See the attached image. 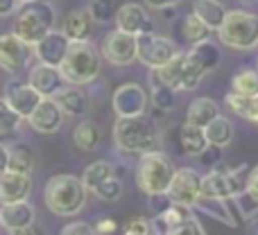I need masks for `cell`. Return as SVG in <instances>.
Segmentation results:
<instances>
[{
  "instance_id": "1",
  "label": "cell",
  "mask_w": 258,
  "mask_h": 235,
  "mask_svg": "<svg viewBox=\"0 0 258 235\" xmlns=\"http://www.w3.org/2000/svg\"><path fill=\"white\" fill-rule=\"evenodd\" d=\"M43 201L45 208L57 217H75L77 213L86 208L89 190L82 183V179L73 177V174H57L45 183Z\"/></svg>"
},
{
  "instance_id": "2",
  "label": "cell",
  "mask_w": 258,
  "mask_h": 235,
  "mask_svg": "<svg viewBox=\"0 0 258 235\" xmlns=\"http://www.w3.org/2000/svg\"><path fill=\"white\" fill-rule=\"evenodd\" d=\"M113 145L127 156H143L161 147V138L154 124L145 116L118 118L113 124Z\"/></svg>"
},
{
  "instance_id": "3",
  "label": "cell",
  "mask_w": 258,
  "mask_h": 235,
  "mask_svg": "<svg viewBox=\"0 0 258 235\" xmlns=\"http://www.w3.org/2000/svg\"><path fill=\"white\" fill-rule=\"evenodd\" d=\"M59 70H61L66 84H91L98 80L100 70H102V54L91 41H71Z\"/></svg>"
},
{
  "instance_id": "4",
  "label": "cell",
  "mask_w": 258,
  "mask_h": 235,
  "mask_svg": "<svg viewBox=\"0 0 258 235\" xmlns=\"http://www.w3.org/2000/svg\"><path fill=\"white\" fill-rule=\"evenodd\" d=\"M206 72L209 70L190 52H177L168 63L154 68L150 72V80L161 82L174 91H195L206 77Z\"/></svg>"
},
{
  "instance_id": "5",
  "label": "cell",
  "mask_w": 258,
  "mask_h": 235,
  "mask_svg": "<svg viewBox=\"0 0 258 235\" xmlns=\"http://www.w3.org/2000/svg\"><path fill=\"white\" fill-rule=\"evenodd\" d=\"M54 21L57 16H54L52 5L43 3V0H30V3H23L18 12L14 14L12 32L30 45H34L50 30H54Z\"/></svg>"
},
{
  "instance_id": "6",
  "label": "cell",
  "mask_w": 258,
  "mask_h": 235,
  "mask_svg": "<svg viewBox=\"0 0 258 235\" xmlns=\"http://www.w3.org/2000/svg\"><path fill=\"white\" fill-rule=\"evenodd\" d=\"M174 165L168 159V154L161 149L147 151L141 156L136 168V186L145 197L165 195L174 177Z\"/></svg>"
},
{
  "instance_id": "7",
  "label": "cell",
  "mask_w": 258,
  "mask_h": 235,
  "mask_svg": "<svg viewBox=\"0 0 258 235\" xmlns=\"http://www.w3.org/2000/svg\"><path fill=\"white\" fill-rule=\"evenodd\" d=\"M215 34L220 43L231 50H254L258 45V14L245 12V9H231L227 12Z\"/></svg>"
},
{
  "instance_id": "8",
  "label": "cell",
  "mask_w": 258,
  "mask_h": 235,
  "mask_svg": "<svg viewBox=\"0 0 258 235\" xmlns=\"http://www.w3.org/2000/svg\"><path fill=\"white\" fill-rule=\"evenodd\" d=\"M249 170H251V165H240V168H213L209 174L202 177L200 197L233 199L238 192H242L247 188Z\"/></svg>"
},
{
  "instance_id": "9",
  "label": "cell",
  "mask_w": 258,
  "mask_h": 235,
  "mask_svg": "<svg viewBox=\"0 0 258 235\" xmlns=\"http://www.w3.org/2000/svg\"><path fill=\"white\" fill-rule=\"evenodd\" d=\"M32 57H34V48L14 32L9 34H0V70L7 75L16 77L30 66Z\"/></svg>"
},
{
  "instance_id": "10",
  "label": "cell",
  "mask_w": 258,
  "mask_h": 235,
  "mask_svg": "<svg viewBox=\"0 0 258 235\" xmlns=\"http://www.w3.org/2000/svg\"><path fill=\"white\" fill-rule=\"evenodd\" d=\"M98 50L104 61H109L111 66H129V63H134L138 59L136 36L129 34V32L118 30V27L113 32L104 34Z\"/></svg>"
},
{
  "instance_id": "11",
  "label": "cell",
  "mask_w": 258,
  "mask_h": 235,
  "mask_svg": "<svg viewBox=\"0 0 258 235\" xmlns=\"http://www.w3.org/2000/svg\"><path fill=\"white\" fill-rule=\"evenodd\" d=\"M136 45H138V61L145 68H150V70L161 68L163 63H168L170 59L179 52L172 39L161 36V34H156V32L136 36Z\"/></svg>"
},
{
  "instance_id": "12",
  "label": "cell",
  "mask_w": 258,
  "mask_h": 235,
  "mask_svg": "<svg viewBox=\"0 0 258 235\" xmlns=\"http://www.w3.org/2000/svg\"><path fill=\"white\" fill-rule=\"evenodd\" d=\"M147 91L136 82L120 84L111 95V109L118 118L145 116L147 111Z\"/></svg>"
},
{
  "instance_id": "13",
  "label": "cell",
  "mask_w": 258,
  "mask_h": 235,
  "mask_svg": "<svg viewBox=\"0 0 258 235\" xmlns=\"http://www.w3.org/2000/svg\"><path fill=\"white\" fill-rule=\"evenodd\" d=\"M200 186H202V174L195 168H177L172 183L168 188V197L174 204H183L192 208L195 201L200 199Z\"/></svg>"
},
{
  "instance_id": "14",
  "label": "cell",
  "mask_w": 258,
  "mask_h": 235,
  "mask_svg": "<svg viewBox=\"0 0 258 235\" xmlns=\"http://www.w3.org/2000/svg\"><path fill=\"white\" fill-rule=\"evenodd\" d=\"M116 27L122 32H129L134 36H141V34H152L156 30L154 25V18L150 16L145 5L141 3H125L122 7H118L116 12Z\"/></svg>"
},
{
  "instance_id": "15",
  "label": "cell",
  "mask_w": 258,
  "mask_h": 235,
  "mask_svg": "<svg viewBox=\"0 0 258 235\" xmlns=\"http://www.w3.org/2000/svg\"><path fill=\"white\" fill-rule=\"evenodd\" d=\"M5 100L12 104V109L18 113L23 120L30 118V113L39 107V102L43 100V95L30 84V82H21L14 77L12 82L5 84Z\"/></svg>"
},
{
  "instance_id": "16",
  "label": "cell",
  "mask_w": 258,
  "mask_h": 235,
  "mask_svg": "<svg viewBox=\"0 0 258 235\" xmlns=\"http://www.w3.org/2000/svg\"><path fill=\"white\" fill-rule=\"evenodd\" d=\"M27 122H30V127L34 129V131L43 133V136H52V133H57L59 129L63 127L66 113L61 111V107H59L52 98H43L39 102V107L30 113Z\"/></svg>"
},
{
  "instance_id": "17",
  "label": "cell",
  "mask_w": 258,
  "mask_h": 235,
  "mask_svg": "<svg viewBox=\"0 0 258 235\" xmlns=\"http://www.w3.org/2000/svg\"><path fill=\"white\" fill-rule=\"evenodd\" d=\"M68 45H71V39H68L61 30H50L48 34H45L41 41H36L32 48H34L36 61L59 68L63 61V57H66V52H68Z\"/></svg>"
},
{
  "instance_id": "18",
  "label": "cell",
  "mask_w": 258,
  "mask_h": 235,
  "mask_svg": "<svg viewBox=\"0 0 258 235\" xmlns=\"http://www.w3.org/2000/svg\"><path fill=\"white\" fill-rule=\"evenodd\" d=\"M27 82H30L43 98H52V95L66 84L61 77V70H59L57 66H48V63H41V61H36L34 66L30 68Z\"/></svg>"
},
{
  "instance_id": "19",
  "label": "cell",
  "mask_w": 258,
  "mask_h": 235,
  "mask_svg": "<svg viewBox=\"0 0 258 235\" xmlns=\"http://www.w3.org/2000/svg\"><path fill=\"white\" fill-rule=\"evenodd\" d=\"M32 192V177L21 172H7L0 174V204H14V201L27 199Z\"/></svg>"
},
{
  "instance_id": "20",
  "label": "cell",
  "mask_w": 258,
  "mask_h": 235,
  "mask_svg": "<svg viewBox=\"0 0 258 235\" xmlns=\"http://www.w3.org/2000/svg\"><path fill=\"white\" fill-rule=\"evenodd\" d=\"M177 142L179 149L183 156H190V159H200L206 149H209V138L204 133V127H197V124L183 122L177 129Z\"/></svg>"
},
{
  "instance_id": "21",
  "label": "cell",
  "mask_w": 258,
  "mask_h": 235,
  "mask_svg": "<svg viewBox=\"0 0 258 235\" xmlns=\"http://www.w3.org/2000/svg\"><path fill=\"white\" fill-rule=\"evenodd\" d=\"M34 219H36V210L27 199L14 201V204H0V222H3V228L7 233L27 226Z\"/></svg>"
},
{
  "instance_id": "22",
  "label": "cell",
  "mask_w": 258,
  "mask_h": 235,
  "mask_svg": "<svg viewBox=\"0 0 258 235\" xmlns=\"http://www.w3.org/2000/svg\"><path fill=\"white\" fill-rule=\"evenodd\" d=\"M52 100L61 107V111L66 116H73V118H80V116H86L89 113V98L86 93L75 84H63L57 93L52 95Z\"/></svg>"
},
{
  "instance_id": "23",
  "label": "cell",
  "mask_w": 258,
  "mask_h": 235,
  "mask_svg": "<svg viewBox=\"0 0 258 235\" xmlns=\"http://www.w3.org/2000/svg\"><path fill=\"white\" fill-rule=\"evenodd\" d=\"M93 16L89 9H73L61 21V32L71 41H91L93 34Z\"/></svg>"
},
{
  "instance_id": "24",
  "label": "cell",
  "mask_w": 258,
  "mask_h": 235,
  "mask_svg": "<svg viewBox=\"0 0 258 235\" xmlns=\"http://www.w3.org/2000/svg\"><path fill=\"white\" fill-rule=\"evenodd\" d=\"M36 154L34 147L25 140H14L7 145V170L21 174H30L34 170Z\"/></svg>"
},
{
  "instance_id": "25",
  "label": "cell",
  "mask_w": 258,
  "mask_h": 235,
  "mask_svg": "<svg viewBox=\"0 0 258 235\" xmlns=\"http://www.w3.org/2000/svg\"><path fill=\"white\" fill-rule=\"evenodd\" d=\"M188 217H192V208L190 206H183V204H170L165 210L156 213V217L152 219L154 222V231L156 235H168L174 226H179L181 222H186Z\"/></svg>"
},
{
  "instance_id": "26",
  "label": "cell",
  "mask_w": 258,
  "mask_h": 235,
  "mask_svg": "<svg viewBox=\"0 0 258 235\" xmlns=\"http://www.w3.org/2000/svg\"><path fill=\"white\" fill-rule=\"evenodd\" d=\"M102 142V129L93 120H82L73 129V145L80 151H95Z\"/></svg>"
},
{
  "instance_id": "27",
  "label": "cell",
  "mask_w": 258,
  "mask_h": 235,
  "mask_svg": "<svg viewBox=\"0 0 258 235\" xmlns=\"http://www.w3.org/2000/svg\"><path fill=\"white\" fill-rule=\"evenodd\" d=\"M204 133H206V138H209V145L211 147H218V149H222V147H229L233 142L236 129H233L231 120L224 118L222 113H220L218 118H213L204 127Z\"/></svg>"
},
{
  "instance_id": "28",
  "label": "cell",
  "mask_w": 258,
  "mask_h": 235,
  "mask_svg": "<svg viewBox=\"0 0 258 235\" xmlns=\"http://www.w3.org/2000/svg\"><path fill=\"white\" fill-rule=\"evenodd\" d=\"M220 116V107L215 100L211 98H195L190 104H188L186 111V122L197 124V127H206L213 118Z\"/></svg>"
},
{
  "instance_id": "29",
  "label": "cell",
  "mask_w": 258,
  "mask_h": 235,
  "mask_svg": "<svg viewBox=\"0 0 258 235\" xmlns=\"http://www.w3.org/2000/svg\"><path fill=\"white\" fill-rule=\"evenodd\" d=\"M227 12L229 9L224 7L220 0H195V3H192V14H197L213 32L222 25Z\"/></svg>"
},
{
  "instance_id": "30",
  "label": "cell",
  "mask_w": 258,
  "mask_h": 235,
  "mask_svg": "<svg viewBox=\"0 0 258 235\" xmlns=\"http://www.w3.org/2000/svg\"><path fill=\"white\" fill-rule=\"evenodd\" d=\"M111 177H116L113 163H109V161H95V163H91L84 168V172H82V183L86 186L89 192H95L100 183H104Z\"/></svg>"
},
{
  "instance_id": "31",
  "label": "cell",
  "mask_w": 258,
  "mask_h": 235,
  "mask_svg": "<svg viewBox=\"0 0 258 235\" xmlns=\"http://www.w3.org/2000/svg\"><path fill=\"white\" fill-rule=\"evenodd\" d=\"M229 199H211V197H200L195 201L192 208H200L202 213H206L209 217H213L215 222H222L227 226H236V219L231 217V208H227Z\"/></svg>"
},
{
  "instance_id": "32",
  "label": "cell",
  "mask_w": 258,
  "mask_h": 235,
  "mask_svg": "<svg viewBox=\"0 0 258 235\" xmlns=\"http://www.w3.org/2000/svg\"><path fill=\"white\" fill-rule=\"evenodd\" d=\"M211 27L206 25L204 21H202L197 14H188L186 18H183V23H181V36L188 41V43H200V41H204V39H209L211 36Z\"/></svg>"
},
{
  "instance_id": "33",
  "label": "cell",
  "mask_w": 258,
  "mask_h": 235,
  "mask_svg": "<svg viewBox=\"0 0 258 235\" xmlns=\"http://www.w3.org/2000/svg\"><path fill=\"white\" fill-rule=\"evenodd\" d=\"M188 52H190L209 72L213 70V68H218V63H220V48L209 39L200 41V43H192V48L188 50Z\"/></svg>"
},
{
  "instance_id": "34",
  "label": "cell",
  "mask_w": 258,
  "mask_h": 235,
  "mask_svg": "<svg viewBox=\"0 0 258 235\" xmlns=\"http://www.w3.org/2000/svg\"><path fill=\"white\" fill-rule=\"evenodd\" d=\"M152 104H154L159 111H174L177 109V91L170 89V86L161 84V82L152 80V95H150Z\"/></svg>"
},
{
  "instance_id": "35",
  "label": "cell",
  "mask_w": 258,
  "mask_h": 235,
  "mask_svg": "<svg viewBox=\"0 0 258 235\" xmlns=\"http://www.w3.org/2000/svg\"><path fill=\"white\" fill-rule=\"evenodd\" d=\"M23 118L12 109V104L0 98V136H14L21 129Z\"/></svg>"
},
{
  "instance_id": "36",
  "label": "cell",
  "mask_w": 258,
  "mask_h": 235,
  "mask_svg": "<svg viewBox=\"0 0 258 235\" xmlns=\"http://www.w3.org/2000/svg\"><path fill=\"white\" fill-rule=\"evenodd\" d=\"M231 91L247 98H254L258 95V70H242L238 75H233L231 80Z\"/></svg>"
},
{
  "instance_id": "37",
  "label": "cell",
  "mask_w": 258,
  "mask_h": 235,
  "mask_svg": "<svg viewBox=\"0 0 258 235\" xmlns=\"http://www.w3.org/2000/svg\"><path fill=\"white\" fill-rule=\"evenodd\" d=\"M224 107H227L233 116L247 120V116H249V107H251V98L236 93V91H229V93L224 95Z\"/></svg>"
},
{
  "instance_id": "38",
  "label": "cell",
  "mask_w": 258,
  "mask_h": 235,
  "mask_svg": "<svg viewBox=\"0 0 258 235\" xmlns=\"http://www.w3.org/2000/svg\"><path fill=\"white\" fill-rule=\"evenodd\" d=\"M89 12L95 23H111L116 18V3L113 0H91Z\"/></svg>"
},
{
  "instance_id": "39",
  "label": "cell",
  "mask_w": 258,
  "mask_h": 235,
  "mask_svg": "<svg viewBox=\"0 0 258 235\" xmlns=\"http://www.w3.org/2000/svg\"><path fill=\"white\" fill-rule=\"evenodd\" d=\"M122 192H125V186H122V181L118 177H111V179H107L104 183H100L98 190H95L93 195L100 197L102 201H118L122 197Z\"/></svg>"
},
{
  "instance_id": "40",
  "label": "cell",
  "mask_w": 258,
  "mask_h": 235,
  "mask_svg": "<svg viewBox=\"0 0 258 235\" xmlns=\"http://www.w3.org/2000/svg\"><path fill=\"white\" fill-rule=\"evenodd\" d=\"M125 233H129V235H156L154 222L147 217H132L125 226Z\"/></svg>"
},
{
  "instance_id": "41",
  "label": "cell",
  "mask_w": 258,
  "mask_h": 235,
  "mask_svg": "<svg viewBox=\"0 0 258 235\" xmlns=\"http://www.w3.org/2000/svg\"><path fill=\"white\" fill-rule=\"evenodd\" d=\"M168 235H206V233H204V228H202L200 219H197V217H188L186 222H181L179 226H174Z\"/></svg>"
},
{
  "instance_id": "42",
  "label": "cell",
  "mask_w": 258,
  "mask_h": 235,
  "mask_svg": "<svg viewBox=\"0 0 258 235\" xmlns=\"http://www.w3.org/2000/svg\"><path fill=\"white\" fill-rule=\"evenodd\" d=\"M61 235H95V231L89 222H84V219H75V222H68L66 226H63Z\"/></svg>"
},
{
  "instance_id": "43",
  "label": "cell",
  "mask_w": 258,
  "mask_h": 235,
  "mask_svg": "<svg viewBox=\"0 0 258 235\" xmlns=\"http://www.w3.org/2000/svg\"><path fill=\"white\" fill-rule=\"evenodd\" d=\"M116 228H118V224H116V219H111V217H100L98 222L93 224V231L98 235H111V233H116Z\"/></svg>"
},
{
  "instance_id": "44",
  "label": "cell",
  "mask_w": 258,
  "mask_h": 235,
  "mask_svg": "<svg viewBox=\"0 0 258 235\" xmlns=\"http://www.w3.org/2000/svg\"><path fill=\"white\" fill-rule=\"evenodd\" d=\"M245 192L258 204V165H251L249 177H247V188H245Z\"/></svg>"
},
{
  "instance_id": "45",
  "label": "cell",
  "mask_w": 258,
  "mask_h": 235,
  "mask_svg": "<svg viewBox=\"0 0 258 235\" xmlns=\"http://www.w3.org/2000/svg\"><path fill=\"white\" fill-rule=\"evenodd\" d=\"M21 0H0V18H7V16H14L21 7Z\"/></svg>"
},
{
  "instance_id": "46",
  "label": "cell",
  "mask_w": 258,
  "mask_h": 235,
  "mask_svg": "<svg viewBox=\"0 0 258 235\" xmlns=\"http://www.w3.org/2000/svg\"><path fill=\"white\" fill-rule=\"evenodd\" d=\"M181 0H145V7L147 9H165V7H177Z\"/></svg>"
},
{
  "instance_id": "47",
  "label": "cell",
  "mask_w": 258,
  "mask_h": 235,
  "mask_svg": "<svg viewBox=\"0 0 258 235\" xmlns=\"http://www.w3.org/2000/svg\"><path fill=\"white\" fill-rule=\"evenodd\" d=\"M9 235H45V233L41 231V228L36 226L34 222H32V224H27V226H23V228H16V231H9Z\"/></svg>"
},
{
  "instance_id": "48",
  "label": "cell",
  "mask_w": 258,
  "mask_h": 235,
  "mask_svg": "<svg viewBox=\"0 0 258 235\" xmlns=\"http://www.w3.org/2000/svg\"><path fill=\"white\" fill-rule=\"evenodd\" d=\"M247 122L258 124V95L251 98V107H249V116H247Z\"/></svg>"
},
{
  "instance_id": "49",
  "label": "cell",
  "mask_w": 258,
  "mask_h": 235,
  "mask_svg": "<svg viewBox=\"0 0 258 235\" xmlns=\"http://www.w3.org/2000/svg\"><path fill=\"white\" fill-rule=\"evenodd\" d=\"M7 172V145L0 142V174Z\"/></svg>"
},
{
  "instance_id": "50",
  "label": "cell",
  "mask_w": 258,
  "mask_h": 235,
  "mask_svg": "<svg viewBox=\"0 0 258 235\" xmlns=\"http://www.w3.org/2000/svg\"><path fill=\"white\" fill-rule=\"evenodd\" d=\"M161 14H163V18H174V7H165V9H161Z\"/></svg>"
},
{
  "instance_id": "51",
  "label": "cell",
  "mask_w": 258,
  "mask_h": 235,
  "mask_svg": "<svg viewBox=\"0 0 258 235\" xmlns=\"http://www.w3.org/2000/svg\"><path fill=\"white\" fill-rule=\"evenodd\" d=\"M242 3H245V5H251V3H256V0H242Z\"/></svg>"
},
{
  "instance_id": "52",
  "label": "cell",
  "mask_w": 258,
  "mask_h": 235,
  "mask_svg": "<svg viewBox=\"0 0 258 235\" xmlns=\"http://www.w3.org/2000/svg\"><path fill=\"white\" fill-rule=\"evenodd\" d=\"M256 70H258V57H256Z\"/></svg>"
},
{
  "instance_id": "53",
  "label": "cell",
  "mask_w": 258,
  "mask_h": 235,
  "mask_svg": "<svg viewBox=\"0 0 258 235\" xmlns=\"http://www.w3.org/2000/svg\"><path fill=\"white\" fill-rule=\"evenodd\" d=\"M43 3H52V0H43Z\"/></svg>"
},
{
  "instance_id": "54",
  "label": "cell",
  "mask_w": 258,
  "mask_h": 235,
  "mask_svg": "<svg viewBox=\"0 0 258 235\" xmlns=\"http://www.w3.org/2000/svg\"><path fill=\"white\" fill-rule=\"evenodd\" d=\"M21 3H30V0H21Z\"/></svg>"
},
{
  "instance_id": "55",
  "label": "cell",
  "mask_w": 258,
  "mask_h": 235,
  "mask_svg": "<svg viewBox=\"0 0 258 235\" xmlns=\"http://www.w3.org/2000/svg\"><path fill=\"white\" fill-rule=\"evenodd\" d=\"M0 228H3V222H0Z\"/></svg>"
},
{
  "instance_id": "56",
  "label": "cell",
  "mask_w": 258,
  "mask_h": 235,
  "mask_svg": "<svg viewBox=\"0 0 258 235\" xmlns=\"http://www.w3.org/2000/svg\"><path fill=\"white\" fill-rule=\"evenodd\" d=\"M125 235H129V233H125Z\"/></svg>"
},
{
  "instance_id": "57",
  "label": "cell",
  "mask_w": 258,
  "mask_h": 235,
  "mask_svg": "<svg viewBox=\"0 0 258 235\" xmlns=\"http://www.w3.org/2000/svg\"><path fill=\"white\" fill-rule=\"evenodd\" d=\"M256 235H258V233H256Z\"/></svg>"
}]
</instances>
